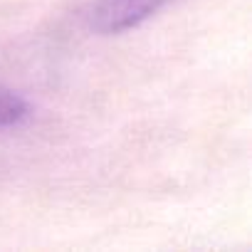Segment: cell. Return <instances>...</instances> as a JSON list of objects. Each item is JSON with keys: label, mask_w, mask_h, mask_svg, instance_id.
Returning <instances> with one entry per match:
<instances>
[{"label": "cell", "mask_w": 252, "mask_h": 252, "mask_svg": "<svg viewBox=\"0 0 252 252\" xmlns=\"http://www.w3.org/2000/svg\"><path fill=\"white\" fill-rule=\"evenodd\" d=\"M168 0H94L89 8V28L99 35H119L139 28Z\"/></svg>", "instance_id": "1"}, {"label": "cell", "mask_w": 252, "mask_h": 252, "mask_svg": "<svg viewBox=\"0 0 252 252\" xmlns=\"http://www.w3.org/2000/svg\"><path fill=\"white\" fill-rule=\"evenodd\" d=\"M28 114H30L28 101L18 92H13V89L0 84V129L18 126L20 121L28 119Z\"/></svg>", "instance_id": "2"}]
</instances>
